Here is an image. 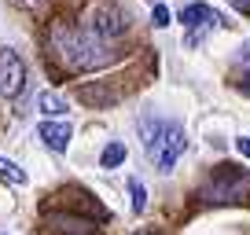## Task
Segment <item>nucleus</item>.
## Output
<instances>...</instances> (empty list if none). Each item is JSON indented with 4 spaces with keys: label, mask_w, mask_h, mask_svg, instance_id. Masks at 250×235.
Listing matches in <instances>:
<instances>
[{
    "label": "nucleus",
    "mask_w": 250,
    "mask_h": 235,
    "mask_svg": "<svg viewBox=\"0 0 250 235\" xmlns=\"http://www.w3.org/2000/svg\"><path fill=\"white\" fill-rule=\"evenodd\" d=\"M250 191V176L239 173L235 165H217V173L210 176V184L203 188L206 202H239Z\"/></svg>",
    "instance_id": "7ed1b4c3"
},
{
    "label": "nucleus",
    "mask_w": 250,
    "mask_h": 235,
    "mask_svg": "<svg viewBox=\"0 0 250 235\" xmlns=\"http://www.w3.org/2000/svg\"><path fill=\"white\" fill-rule=\"evenodd\" d=\"M235 151H239V155L250 162V136H239V140H235Z\"/></svg>",
    "instance_id": "ddd939ff"
},
{
    "label": "nucleus",
    "mask_w": 250,
    "mask_h": 235,
    "mask_svg": "<svg viewBox=\"0 0 250 235\" xmlns=\"http://www.w3.org/2000/svg\"><path fill=\"white\" fill-rule=\"evenodd\" d=\"M52 52L66 70H100L114 59L107 48V37H100L92 26L85 30V26H66V22L52 26Z\"/></svg>",
    "instance_id": "f257e3e1"
},
{
    "label": "nucleus",
    "mask_w": 250,
    "mask_h": 235,
    "mask_svg": "<svg viewBox=\"0 0 250 235\" xmlns=\"http://www.w3.org/2000/svg\"><path fill=\"white\" fill-rule=\"evenodd\" d=\"M125 26H129V22H125V15H122V11L103 8L100 15H96V26H92V30L100 33V37H118V33H125Z\"/></svg>",
    "instance_id": "0eeeda50"
},
{
    "label": "nucleus",
    "mask_w": 250,
    "mask_h": 235,
    "mask_svg": "<svg viewBox=\"0 0 250 235\" xmlns=\"http://www.w3.org/2000/svg\"><path fill=\"white\" fill-rule=\"evenodd\" d=\"M0 180H8V184H26V173L19 169L11 158H0Z\"/></svg>",
    "instance_id": "9d476101"
},
{
    "label": "nucleus",
    "mask_w": 250,
    "mask_h": 235,
    "mask_svg": "<svg viewBox=\"0 0 250 235\" xmlns=\"http://www.w3.org/2000/svg\"><path fill=\"white\" fill-rule=\"evenodd\" d=\"M232 4H235L239 11H250V0H232Z\"/></svg>",
    "instance_id": "2eb2a0df"
},
{
    "label": "nucleus",
    "mask_w": 250,
    "mask_h": 235,
    "mask_svg": "<svg viewBox=\"0 0 250 235\" xmlns=\"http://www.w3.org/2000/svg\"><path fill=\"white\" fill-rule=\"evenodd\" d=\"M151 22L162 30V26H169V8L166 4H155V11H151Z\"/></svg>",
    "instance_id": "f8f14e48"
},
{
    "label": "nucleus",
    "mask_w": 250,
    "mask_h": 235,
    "mask_svg": "<svg viewBox=\"0 0 250 235\" xmlns=\"http://www.w3.org/2000/svg\"><path fill=\"white\" fill-rule=\"evenodd\" d=\"M129 195H133V213H144V210H147V191H144V184L136 180V176L129 180Z\"/></svg>",
    "instance_id": "9b49d317"
},
{
    "label": "nucleus",
    "mask_w": 250,
    "mask_h": 235,
    "mask_svg": "<svg viewBox=\"0 0 250 235\" xmlns=\"http://www.w3.org/2000/svg\"><path fill=\"white\" fill-rule=\"evenodd\" d=\"M37 107H41V114H48V118L66 114V99H62L59 92H41L37 96Z\"/></svg>",
    "instance_id": "6e6552de"
},
{
    "label": "nucleus",
    "mask_w": 250,
    "mask_h": 235,
    "mask_svg": "<svg viewBox=\"0 0 250 235\" xmlns=\"http://www.w3.org/2000/svg\"><path fill=\"white\" fill-rule=\"evenodd\" d=\"M22 88H26V63L19 59V52L0 48V96L15 99Z\"/></svg>",
    "instance_id": "20e7f679"
},
{
    "label": "nucleus",
    "mask_w": 250,
    "mask_h": 235,
    "mask_svg": "<svg viewBox=\"0 0 250 235\" xmlns=\"http://www.w3.org/2000/svg\"><path fill=\"white\" fill-rule=\"evenodd\" d=\"M140 136H144V151H147V158L155 162L158 173H173V165H177V158L184 155L188 147V136L184 129L177 125V121H169V118H140Z\"/></svg>",
    "instance_id": "f03ea898"
},
{
    "label": "nucleus",
    "mask_w": 250,
    "mask_h": 235,
    "mask_svg": "<svg viewBox=\"0 0 250 235\" xmlns=\"http://www.w3.org/2000/svg\"><path fill=\"white\" fill-rule=\"evenodd\" d=\"M125 162V143H107V147H103V155H100V165L103 169H118V165Z\"/></svg>",
    "instance_id": "1a4fd4ad"
},
{
    "label": "nucleus",
    "mask_w": 250,
    "mask_h": 235,
    "mask_svg": "<svg viewBox=\"0 0 250 235\" xmlns=\"http://www.w3.org/2000/svg\"><path fill=\"white\" fill-rule=\"evenodd\" d=\"M180 22L188 26V44H199L203 40V30H210V26H217L221 22V15L210 8V4H188L184 11H180Z\"/></svg>",
    "instance_id": "39448f33"
},
{
    "label": "nucleus",
    "mask_w": 250,
    "mask_h": 235,
    "mask_svg": "<svg viewBox=\"0 0 250 235\" xmlns=\"http://www.w3.org/2000/svg\"><path fill=\"white\" fill-rule=\"evenodd\" d=\"M70 133L74 129L66 125V121H41V129H37V136H41V143H44L48 151H55V155H62V151L70 147Z\"/></svg>",
    "instance_id": "423d86ee"
},
{
    "label": "nucleus",
    "mask_w": 250,
    "mask_h": 235,
    "mask_svg": "<svg viewBox=\"0 0 250 235\" xmlns=\"http://www.w3.org/2000/svg\"><path fill=\"white\" fill-rule=\"evenodd\" d=\"M11 4H19V8H26V11H37V8H44V0H11Z\"/></svg>",
    "instance_id": "4468645a"
}]
</instances>
